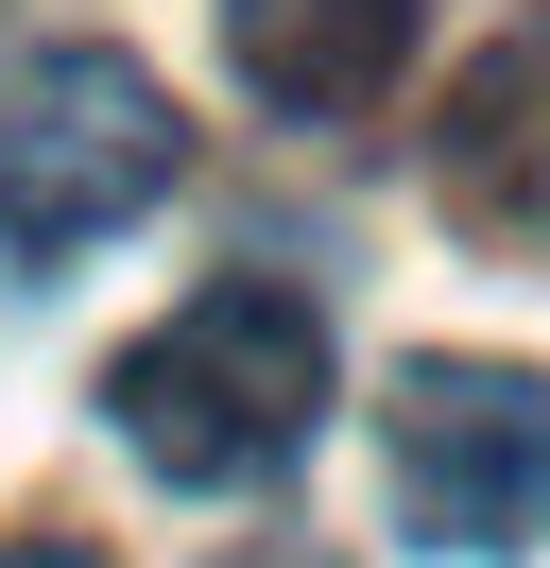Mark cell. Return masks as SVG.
<instances>
[{
    "label": "cell",
    "instance_id": "cell-3",
    "mask_svg": "<svg viewBox=\"0 0 550 568\" xmlns=\"http://www.w3.org/2000/svg\"><path fill=\"white\" fill-rule=\"evenodd\" d=\"M378 465H396L412 551H533L550 534V379L533 362H412L396 414H378Z\"/></svg>",
    "mask_w": 550,
    "mask_h": 568
},
{
    "label": "cell",
    "instance_id": "cell-4",
    "mask_svg": "<svg viewBox=\"0 0 550 568\" xmlns=\"http://www.w3.org/2000/svg\"><path fill=\"white\" fill-rule=\"evenodd\" d=\"M430 173H447V224H465V242L550 258V0L465 52V87H447V121H430Z\"/></svg>",
    "mask_w": 550,
    "mask_h": 568
},
{
    "label": "cell",
    "instance_id": "cell-2",
    "mask_svg": "<svg viewBox=\"0 0 550 568\" xmlns=\"http://www.w3.org/2000/svg\"><path fill=\"white\" fill-rule=\"evenodd\" d=\"M172 173H190V121H172V87L138 70V52H52V70H18V104H0V242L18 258L121 242Z\"/></svg>",
    "mask_w": 550,
    "mask_h": 568
},
{
    "label": "cell",
    "instance_id": "cell-1",
    "mask_svg": "<svg viewBox=\"0 0 550 568\" xmlns=\"http://www.w3.org/2000/svg\"><path fill=\"white\" fill-rule=\"evenodd\" d=\"M103 414L155 483L224 499V483H275V465L327 430V311L275 276H206L172 327H138L103 362Z\"/></svg>",
    "mask_w": 550,
    "mask_h": 568
},
{
    "label": "cell",
    "instance_id": "cell-6",
    "mask_svg": "<svg viewBox=\"0 0 550 568\" xmlns=\"http://www.w3.org/2000/svg\"><path fill=\"white\" fill-rule=\"evenodd\" d=\"M0 568H103L86 534H0Z\"/></svg>",
    "mask_w": 550,
    "mask_h": 568
},
{
    "label": "cell",
    "instance_id": "cell-5",
    "mask_svg": "<svg viewBox=\"0 0 550 568\" xmlns=\"http://www.w3.org/2000/svg\"><path fill=\"white\" fill-rule=\"evenodd\" d=\"M412 18H430V0H224V52H241V87H258L275 121H361L378 87H396Z\"/></svg>",
    "mask_w": 550,
    "mask_h": 568
}]
</instances>
